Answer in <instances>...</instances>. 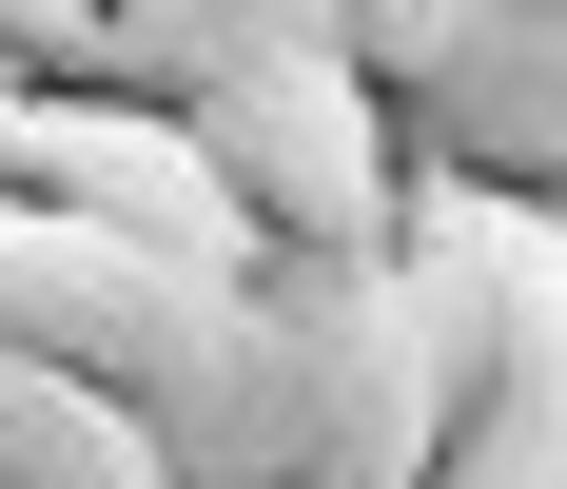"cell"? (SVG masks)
<instances>
[{"label":"cell","mask_w":567,"mask_h":489,"mask_svg":"<svg viewBox=\"0 0 567 489\" xmlns=\"http://www.w3.org/2000/svg\"><path fill=\"white\" fill-rule=\"evenodd\" d=\"M372 118H411L470 196H548L567 176V0H451V20H352Z\"/></svg>","instance_id":"cell-1"},{"label":"cell","mask_w":567,"mask_h":489,"mask_svg":"<svg viewBox=\"0 0 567 489\" xmlns=\"http://www.w3.org/2000/svg\"><path fill=\"white\" fill-rule=\"evenodd\" d=\"M0 196H40V216L117 235V255L196 274V294H235V274H255L216 157H196L176 118H137V99H40V79H20V99H0Z\"/></svg>","instance_id":"cell-2"},{"label":"cell","mask_w":567,"mask_h":489,"mask_svg":"<svg viewBox=\"0 0 567 489\" xmlns=\"http://www.w3.org/2000/svg\"><path fill=\"white\" fill-rule=\"evenodd\" d=\"M0 489H157V431L79 373H20L0 353Z\"/></svg>","instance_id":"cell-3"}]
</instances>
